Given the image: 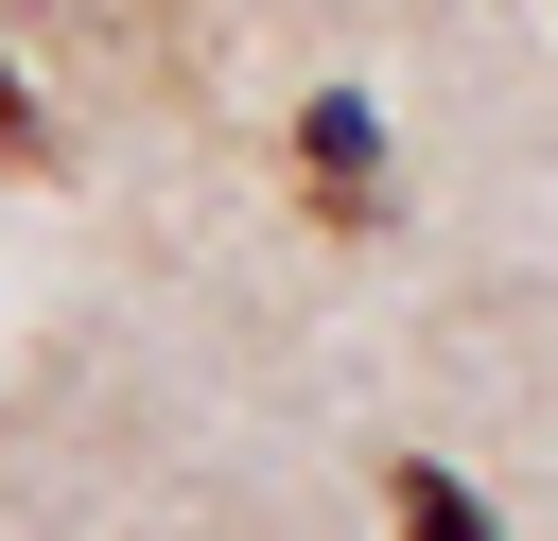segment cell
<instances>
[{"label":"cell","mask_w":558,"mask_h":541,"mask_svg":"<svg viewBox=\"0 0 558 541\" xmlns=\"http://www.w3.org/2000/svg\"><path fill=\"white\" fill-rule=\"evenodd\" d=\"M384 524H401V541H488V506H471L436 454H401V471H384Z\"/></svg>","instance_id":"7a4b0ae2"},{"label":"cell","mask_w":558,"mask_h":541,"mask_svg":"<svg viewBox=\"0 0 558 541\" xmlns=\"http://www.w3.org/2000/svg\"><path fill=\"white\" fill-rule=\"evenodd\" d=\"M296 209H314L331 244H366V227H384V157H366V105H296Z\"/></svg>","instance_id":"6da1fadb"},{"label":"cell","mask_w":558,"mask_h":541,"mask_svg":"<svg viewBox=\"0 0 558 541\" xmlns=\"http://www.w3.org/2000/svg\"><path fill=\"white\" fill-rule=\"evenodd\" d=\"M0 175H52V122L17 105V70H0Z\"/></svg>","instance_id":"3957f363"}]
</instances>
